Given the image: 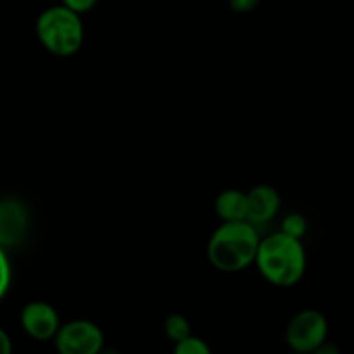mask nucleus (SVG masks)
<instances>
[{"label": "nucleus", "mask_w": 354, "mask_h": 354, "mask_svg": "<svg viewBox=\"0 0 354 354\" xmlns=\"http://www.w3.org/2000/svg\"><path fill=\"white\" fill-rule=\"evenodd\" d=\"M311 354H340V353H339V347H337L335 344L323 342L322 346L316 347Z\"/></svg>", "instance_id": "nucleus-17"}, {"label": "nucleus", "mask_w": 354, "mask_h": 354, "mask_svg": "<svg viewBox=\"0 0 354 354\" xmlns=\"http://www.w3.org/2000/svg\"><path fill=\"white\" fill-rule=\"evenodd\" d=\"M163 328L169 339H172L174 342H181L186 337L192 335V325H189L188 319L183 315H170L169 318L163 323Z\"/></svg>", "instance_id": "nucleus-10"}, {"label": "nucleus", "mask_w": 354, "mask_h": 354, "mask_svg": "<svg viewBox=\"0 0 354 354\" xmlns=\"http://www.w3.org/2000/svg\"><path fill=\"white\" fill-rule=\"evenodd\" d=\"M35 30L40 44L54 56H73L84 44V23L80 15L64 6L46 9L37 19Z\"/></svg>", "instance_id": "nucleus-3"}, {"label": "nucleus", "mask_w": 354, "mask_h": 354, "mask_svg": "<svg viewBox=\"0 0 354 354\" xmlns=\"http://www.w3.org/2000/svg\"><path fill=\"white\" fill-rule=\"evenodd\" d=\"M0 354H12V340L2 326H0Z\"/></svg>", "instance_id": "nucleus-16"}, {"label": "nucleus", "mask_w": 354, "mask_h": 354, "mask_svg": "<svg viewBox=\"0 0 354 354\" xmlns=\"http://www.w3.org/2000/svg\"><path fill=\"white\" fill-rule=\"evenodd\" d=\"M306 230H308V223H306V219L301 214H290L281 223V233L288 234L292 238H297V240L304 236Z\"/></svg>", "instance_id": "nucleus-12"}, {"label": "nucleus", "mask_w": 354, "mask_h": 354, "mask_svg": "<svg viewBox=\"0 0 354 354\" xmlns=\"http://www.w3.org/2000/svg\"><path fill=\"white\" fill-rule=\"evenodd\" d=\"M328 322L325 315L316 309H304L288 322L285 330V340L294 353L311 354L316 347L326 342Z\"/></svg>", "instance_id": "nucleus-4"}, {"label": "nucleus", "mask_w": 354, "mask_h": 354, "mask_svg": "<svg viewBox=\"0 0 354 354\" xmlns=\"http://www.w3.org/2000/svg\"><path fill=\"white\" fill-rule=\"evenodd\" d=\"M255 264L270 283L292 287L299 283L306 273V250L301 240L280 231L262 238Z\"/></svg>", "instance_id": "nucleus-1"}, {"label": "nucleus", "mask_w": 354, "mask_h": 354, "mask_svg": "<svg viewBox=\"0 0 354 354\" xmlns=\"http://www.w3.org/2000/svg\"><path fill=\"white\" fill-rule=\"evenodd\" d=\"M259 243L261 236L257 227L248 221L223 223L210 236L207 254L214 268L234 273L255 262Z\"/></svg>", "instance_id": "nucleus-2"}, {"label": "nucleus", "mask_w": 354, "mask_h": 354, "mask_svg": "<svg viewBox=\"0 0 354 354\" xmlns=\"http://www.w3.org/2000/svg\"><path fill=\"white\" fill-rule=\"evenodd\" d=\"M174 354H212L209 344L202 340L200 337L189 335L181 342H176Z\"/></svg>", "instance_id": "nucleus-11"}, {"label": "nucleus", "mask_w": 354, "mask_h": 354, "mask_svg": "<svg viewBox=\"0 0 354 354\" xmlns=\"http://www.w3.org/2000/svg\"><path fill=\"white\" fill-rule=\"evenodd\" d=\"M294 354H301V353H294Z\"/></svg>", "instance_id": "nucleus-19"}, {"label": "nucleus", "mask_w": 354, "mask_h": 354, "mask_svg": "<svg viewBox=\"0 0 354 354\" xmlns=\"http://www.w3.org/2000/svg\"><path fill=\"white\" fill-rule=\"evenodd\" d=\"M280 210V195L268 185H259L247 193V221L255 227L270 223Z\"/></svg>", "instance_id": "nucleus-8"}, {"label": "nucleus", "mask_w": 354, "mask_h": 354, "mask_svg": "<svg viewBox=\"0 0 354 354\" xmlns=\"http://www.w3.org/2000/svg\"><path fill=\"white\" fill-rule=\"evenodd\" d=\"M9 285H11V266H9L4 248L0 247V299L6 295Z\"/></svg>", "instance_id": "nucleus-13"}, {"label": "nucleus", "mask_w": 354, "mask_h": 354, "mask_svg": "<svg viewBox=\"0 0 354 354\" xmlns=\"http://www.w3.org/2000/svg\"><path fill=\"white\" fill-rule=\"evenodd\" d=\"M100 354H120V353H118V351H115V349H103Z\"/></svg>", "instance_id": "nucleus-18"}, {"label": "nucleus", "mask_w": 354, "mask_h": 354, "mask_svg": "<svg viewBox=\"0 0 354 354\" xmlns=\"http://www.w3.org/2000/svg\"><path fill=\"white\" fill-rule=\"evenodd\" d=\"M21 326L35 340L54 339L61 328L56 309L42 301H33L23 308Z\"/></svg>", "instance_id": "nucleus-6"}, {"label": "nucleus", "mask_w": 354, "mask_h": 354, "mask_svg": "<svg viewBox=\"0 0 354 354\" xmlns=\"http://www.w3.org/2000/svg\"><path fill=\"white\" fill-rule=\"evenodd\" d=\"M54 339L59 354H100L104 346L101 328L88 319L68 322L57 330Z\"/></svg>", "instance_id": "nucleus-5"}, {"label": "nucleus", "mask_w": 354, "mask_h": 354, "mask_svg": "<svg viewBox=\"0 0 354 354\" xmlns=\"http://www.w3.org/2000/svg\"><path fill=\"white\" fill-rule=\"evenodd\" d=\"M216 214L223 223L247 221V193L240 189H226L216 198Z\"/></svg>", "instance_id": "nucleus-9"}, {"label": "nucleus", "mask_w": 354, "mask_h": 354, "mask_svg": "<svg viewBox=\"0 0 354 354\" xmlns=\"http://www.w3.org/2000/svg\"><path fill=\"white\" fill-rule=\"evenodd\" d=\"M28 231V212L15 198L0 200V247H15L21 243Z\"/></svg>", "instance_id": "nucleus-7"}, {"label": "nucleus", "mask_w": 354, "mask_h": 354, "mask_svg": "<svg viewBox=\"0 0 354 354\" xmlns=\"http://www.w3.org/2000/svg\"><path fill=\"white\" fill-rule=\"evenodd\" d=\"M97 4V0H61V6H64L70 11L77 12V15H84L88 12L91 9H94V6Z\"/></svg>", "instance_id": "nucleus-14"}, {"label": "nucleus", "mask_w": 354, "mask_h": 354, "mask_svg": "<svg viewBox=\"0 0 354 354\" xmlns=\"http://www.w3.org/2000/svg\"><path fill=\"white\" fill-rule=\"evenodd\" d=\"M230 4L234 12H250L261 4V0H231Z\"/></svg>", "instance_id": "nucleus-15"}]
</instances>
